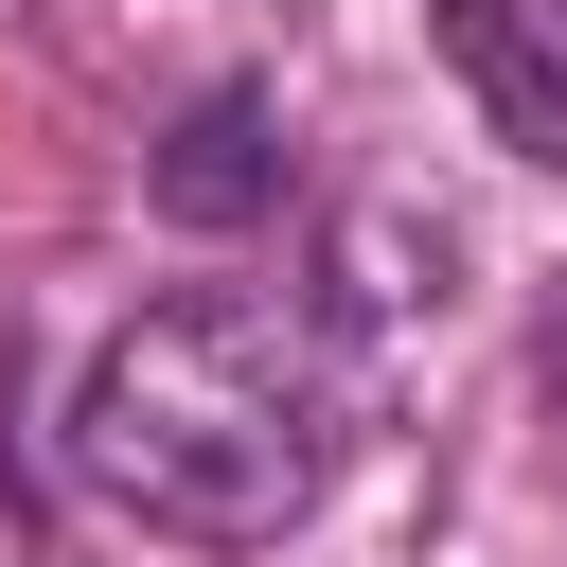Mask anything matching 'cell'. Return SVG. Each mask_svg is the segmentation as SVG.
Masks as SVG:
<instances>
[{
    "label": "cell",
    "mask_w": 567,
    "mask_h": 567,
    "mask_svg": "<svg viewBox=\"0 0 567 567\" xmlns=\"http://www.w3.org/2000/svg\"><path fill=\"white\" fill-rule=\"evenodd\" d=\"M337 461H354L337 319L266 284H177L106 319V354L71 372V478L159 549H284L337 496Z\"/></svg>",
    "instance_id": "6da1fadb"
},
{
    "label": "cell",
    "mask_w": 567,
    "mask_h": 567,
    "mask_svg": "<svg viewBox=\"0 0 567 567\" xmlns=\"http://www.w3.org/2000/svg\"><path fill=\"white\" fill-rule=\"evenodd\" d=\"M425 18H443V71L478 89V124L567 177V0H425Z\"/></svg>",
    "instance_id": "7a4b0ae2"
},
{
    "label": "cell",
    "mask_w": 567,
    "mask_h": 567,
    "mask_svg": "<svg viewBox=\"0 0 567 567\" xmlns=\"http://www.w3.org/2000/svg\"><path fill=\"white\" fill-rule=\"evenodd\" d=\"M159 213H177V230H248V213H284V106H266V89H195L177 142H159Z\"/></svg>",
    "instance_id": "3957f363"
},
{
    "label": "cell",
    "mask_w": 567,
    "mask_h": 567,
    "mask_svg": "<svg viewBox=\"0 0 567 567\" xmlns=\"http://www.w3.org/2000/svg\"><path fill=\"white\" fill-rule=\"evenodd\" d=\"M549 372H567V301H549Z\"/></svg>",
    "instance_id": "277c9868"
}]
</instances>
